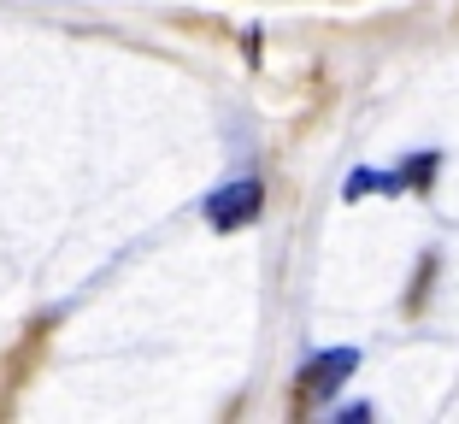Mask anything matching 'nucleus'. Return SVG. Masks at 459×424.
<instances>
[{
	"label": "nucleus",
	"mask_w": 459,
	"mask_h": 424,
	"mask_svg": "<svg viewBox=\"0 0 459 424\" xmlns=\"http://www.w3.org/2000/svg\"><path fill=\"white\" fill-rule=\"evenodd\" d=\"M259 206H265V189H259L254 177L224 183V189H212V201H206V224H212V230H242V224L259 219Z\"/></svg>",
	"instance_id": "obj_1"
},
{
	"label": "nucleus",
	"mask_w": 459,
	"mask_h": 424,
	"mask_svg": "<svg viewBox=\"0 0 459 424\" xmlns=\"http://www.w3.org/2000/svg\"><path fill=\"white\" fill-rule=\"evenodd\" d=\"M353 371H359V348H330V354H318L307 371H300V389H307L312 401H330Z\"/></svg>",
	"instance_id": "obj_2"
},
{
	"label": "nucleus",
	"mask_w": 459,
	"mask_h": 424,
	"mask_svg": "<svg viewBox=\"0 0 459 424\" xmlns=\"http://www.w3.org/2000/svg\"><path fill=\"white\" fill-rule=\"evenodd\" d=\"M401 189V177H389V171H353L348 177V195L359 201V195H394Z\"/></svg>",
	"instance_id": "obj_3"
}]
</instances>
